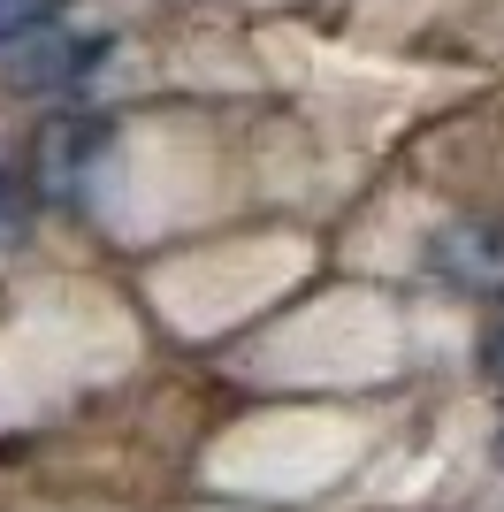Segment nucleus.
Segmentation results:
<instances>
[{"label": "nucleus", "mask_w": 504, "mask_h": 512, "mask_svg": "<svg viewBox=\"0 0 504 512\" xmlns=\"http://www.w3.org/2000/svg\"><path fill=\"white\" fill-rule=\"evenodd\" d=\"M54 16H62V0H0V46L39 39V31H46Z\"/></svg>", "instance_id": "1"}, {"label": "nucleus", "mask_w": 504, "mask_h": 512, "mask_svg": "<svg viewBox=\"0 0 504 512\" xmlns=\"http://www.w3.org/2000/svg\"><path fill=\"white\" fill-rule=\"evenodd\" d=\"M482 367H489V375H504V329H489V344H482Z\"/></svg>", "instance_id": "2"}]
</instances>
